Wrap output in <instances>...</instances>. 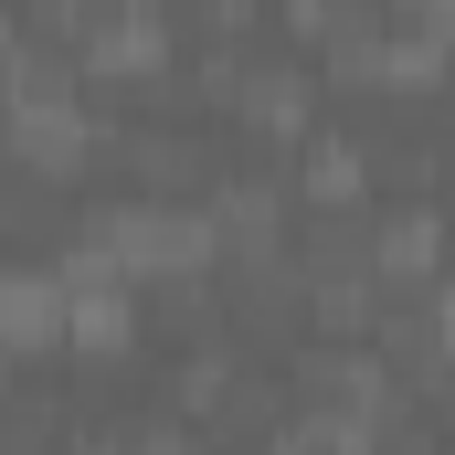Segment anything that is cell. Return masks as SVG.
Instances as JSON below:
<instances>
[{
    "label": "cell",
    "instance_id": "obj_2",
    "mask_svg": "<svg viewBox=\"0 0 455 455\" xmlns=\"http://www.w3.org/2000/svg\"><path fill=\"white\" fill-rule=\"evenodd\" d=\"M435 254H445V212H435V202H403V212L371 223V265H381V275H424Z\"/></svg>",
    "mask_w": 455,
    "mask_h": 455
},
{
    "label": "cell",
    "instance_id": "obj_1",
    "mask_svg": "<svg viewBox=\"0 0 455 455\" xmlns=\"http://www.w3.org/2000/svg\"><path fill=\"white\" fill-rule=\"evenodd\" d=\"M233 107L254 116V127H307L318 75H307V64H243V75H233Z\"/></svg>",
    "mask_w": 455,
    "mask_h": 455
},
{
    "label": "cell",
    "instance_id": "obj_3",
    "mask_svg": "<svg viewBox=\"0 0 455 455\" xmlns=\"http://www.w3.org/2000/svg\"><path fill=\"white\" fill-rule=\"evenodd\" d=\"M371 191V148L349 138V127H329V138H307V202H329V212H349Z\"/></svg>",
    "mask_w": 455,
    "mask_h": 455
}]
</instances>
